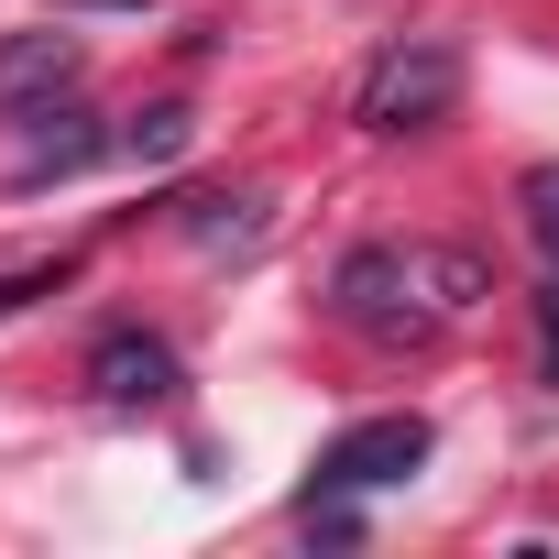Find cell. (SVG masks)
<instances>
[{"label": "cell", "mask_w": 559, "mask_h": 559, "mask_svg": "<svg viewBox=\"0 0 559 559\" xmlns=\"http://www.w3.org/2000/svg\"><path fill=\"white\" fill-rule=\"evenodd\" d=\"M515 209H526V230H537V252L559 263V165H526V176H515Z\"/></svg>", "instance_id": "cell-9"}, {"label": "cell", "mask_w": 559, "mask_h": 559, "mask_svg": "<svg viewBox=\"0 0 559 559\" xmlns=\"http://www.w3.org/2000/svg\"><path fill=\"white\" fill-rule=\"evenodd\" d=\"M493 297V263L461 241H362L330 274V319L362 330L373 352H428L450 319H472Z\"/></svg>", "instance_id": "cell-1"}, {"label": "cell", "mask_w": 559, "mask_h": 559, "mask_svg": "<svg viewBox=\"0 0 559 559\" xmlns=\"http://www.w3.org/2000/svg\"><path fill=\"white\" fill-rule=\"evenodd\" d=\"M78 286V252H56V263H23V274H0V319L12 308H34V297H67Z\"/></svg>", "instance_id": "cell-10"}, {"label": "cell", "mask_w": 559, "mask_h": 559, "mask_svg": "<svg viewBox=\"0 0 559 559\" xmlns=\"http://www.w3.org/2000/svg\"><path fill=\"white\" fill-rule=\"evenodd\" d=\"M176 384H187V362H176V341H154V330H110V341L88 352V395L121 406V417L176 406Z\"/></svg>", "instance_id": "cell-4"}, {"label": "cell", "mask_w": 559, "mask_h": 559, "mask_svg": "<svg viewBox=\"0 0 559 559\" xmlns=\"http://www.w3.org/2000/svg\"><path fill=\"white\" fill-rule=\"evenodd\" d=\"M450 110H461V45H439V34L384 45V56L362 67V88H352V121H362L373 143L428 132V121H450Z\"/></svg>", "instance_id": "cell-2"}, {"label": "cell", "mask_w": 559, "mask_h": 559, "mask_svg": "<svg viewBox=\"0 0 559 559\" xmlns=\"http://www.w3.org/2000/svg\"><path fill=\"white\" fill-rule=\"evenodd\" d=\"M428 450H439V428H428L417 406H395V417H362V428H341V439L319 450V493H384V483L428 472Z\"/></svg>", "instance_id": "cell-3"}, {"label": "cell", "mask_w": 559, "mask_h": 559, "mask_svg": "<svg viewBox=\"0 0 559 559\" xmlns=\"http://www.w3.org/2000/svg\"><path fill=\"white\" fill-rule=\"evenodd\" d=\"M99 154H121V132H99L88 110H45V121H34V143H23V165H12V187H56V176H88Z\"/></svg>", "instance_id": "cell-6"}, {"label": "cell", "mask_w": 559, "mask_h": 559, "mask_svg": "<svg viewBox=\"0 0 559 559\" xmlns=\"http://www.w3.org/2000/svg\"><path fill=\"white\" fill-rule=\"evenodd\" d=\"M537 373L559 384V274H548V286H537Z\"/></svg>", "instance_id": "cell-11"}, {"label": "cell", "mask_w": 559, "mask_h": 559, "mask_svg": "<svg viewBox=\"0 0 559 559\" xmlns=\"http://www.w3.org/2000/svg\"><path fill=\"white\" fill-rule=\"evenodd\" d=\"M176 219H187L209 252H252V241H263V198H176Z\"/></svg>", "instance_id": "cell-7"}, {"label": "cell", "mask_w": 559, "mask_h": 559, "mask_svg": "<svg viewBox=\"0 0 559 559\" xmlns=\"http://www.w3.org/2000/svg\"><path fill=\"white\" fill-rule=\"evenodd\" d=\"M78 12H143V0H78Z\"/></svg>", "instance_id": "cell-12"}, {"label": "cell", "mask_w": 559, "mask_h": 559, "mask_svg": "<svg viewBox=\"0 0 559 559\" xmlns=\"http://www.w3.org/2000/svg\"><path fill=\"white\" fill-rule=\"evenodd\" d=\"M187 143H198V110H176V99H165V110H143V121L121 132V165H176Z\"/></svg>", "instance_id": "cell-8"}, {"label": "cell", "mask_w": 559, "mask_h": 559, "mask_svg": "<svg viewBox=\"0 0 559 559\" xmlns=\"http://www.w3.org/2000/svg\"><path fill=\"white\" fill-rule=\"evenodd\" d=\"M78 88V34H0V121H45Z\"/></svg>", "instance_id": "cell-5"}]
</instances>
